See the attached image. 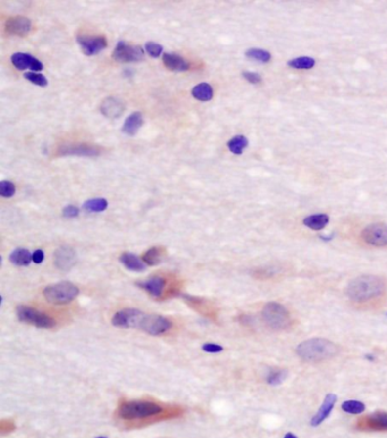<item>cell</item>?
I'll list each match as a JSON object with an SVG mask.
<instances>
[{
	"label": "cell",
	"mask_w": 387,
	"mask_h": 438,
	"mask_svg": "<svg viewBox=\"0 0 387 438\" xmlns=\"http://www.w3.org/2000/svg\"><path fill=\"white\" fill-rule=\"evenodd\" d=\"M112 324L118 328H139L153 336L162 335L172 328V322L159 314L144 313L137 309H124L113 317Z\"/></svg>",
	"instance_id": "1"
},
{
	"label": "cell",
	"mask_w": 387,
	"mask_h": 438,
	"mask_svg": "<svg viewBox=\"0 0 387 438\" xmlns=\"http://www.w3.org/2000/svg\"><path fill=\"white\" fill-rule=\"evenodd\" d=\"M385 290L383 280L374 275H362L347 284L346 295L354 302H366L378 298Z\"/></svg>",
	"instance_id": "2"
},
{
	"label": "cell",
	"mask_w": 387,
	"mask_h": 438,
	"mask_svg": "<svg viewBox=\"0 0 387 438\" xmlns=\"http://www.w3.org/2000/svg\"><path fill=\"white\" fill-rule=\"evenodd\" d=\"M339 347L326 339H311L302 342L297 347V354L306 362H321L334 358Z\"/></svg>",
	"instance_id": "3"
},
{
	"label": "cell",
	"mask_w": 387,
	"mask_h": 438,
	"mask_svg": "<svg viewBox=\"0 0 387 438\" xmlns=\"http://www.w3.org/2000/svg\"><path fill=\"white\" fill-rule=\"evenodd\" d=\"M163 412V408L159 404L150 401H129L122 403L118 408V414L126 420L133 419H143Z\"/></svg>",
	"instance_id": "4"
},
{
	"label": "cell",
	"mask_w": 387,
	"mask_h": 438,
	"mask_svg": "<svg viewBox=\"0 0 387 438\" xmlns=\"http://www.w3.org/2000/svg\"><path fill=\"white\" fill-rule=\"evenodd\" d=\"M262 319L268 327L274 330L286 329L292 324L289 311L277 302H269L263 307Z\"/></svg>",
	"instance_id": "5"
},
{
	"label": "cell",
	"mask_w": 387,
	"mask_h": 438,
	"mask_svg": "<svg viewBox=\"0 0 387 438\" xmlns=\"http://www.w3.org/2000/svg\"><path fill=\"white\" fill-rule=\"evenodd\" d=\"M43 295L48 302L52 305H67L79 295V289L74 284L61 282L47 286L43 290Z\"/></svg>",
	"instance_id": "6"
},
{
	"label": "cell",
	"mask_w": 387,
	"mask_h": 438,
	"mask_svg": "<svg viewBox=\"0 0 387 438\" xmlns=\"http://www.w3.org/2000/svg\"><path fill=\"white\" fill-rule=\"evenodd\" d=\"M18 320L25 324L33 325L39 328H52L56 325V321L48 314L42 313L40 311L34 310L31 307L18 306L16 308Z\"/></svg>",
	"instance_id": "7"
},
{
	"label": "cell",
	"mask_w": 387,
	"mask_h": 438,
	"mask_svg": "<svg viewBox=\"0 0 387 438\" xmlns=\"http://www.w3.org/2000/svg\"><path fill=\"white\" fill-rule=\"evenodd\" d=\"M143 57V49L140 45L126 44L124 41L118 42L113 52L114 60L120 63H136L142 60Z\"/></svg>",
	"instance_id": "8"
},
{
	"label": "cell",
	"mask_w": 387,
	"mask_h": 438,
	"mask_svg": "<svg viewBox=\"0 0 387 438\" xmlns=\"http://www.w3.org/2000/svg\"><path fill=\"white\" fill-rule=\"evenodd\" d=\"M76 41L81 47L84 55L95 56L107 48V40L103 36H94V34H79Z\"/></svg>",
	"instance_id": "9"
},
{
	"label": "cell",
	"mask_w": 387,
	"mask_h": 438,
	"mask_svg": "<svg viewBox=\"0 0 387 438\" xmlns=\"http://www.w3.org/2000/svg\"><path fill=\"white\" fill-rule=\"evenodd\" d=\"M363 241L375 247H385L387 245V225L373 224L367 226L361 234Z\"/></svg>",
	"instance_id": "10"
},
{
	"label": "cell",
	"mask_w": 387,
	"mask_h": 438,
	"mask_svg": "<svg viewBox=\"0 0 387 438\" xmlns=\"http://www.w3.org/2000/svg\"><path fill=\"white\" fill-rule=\"evenodd\" d=\"M58 155L64 157H95L100 155V150L98 147L87 143H65L58 148Z\"/></svg>",
	"instance_id": "11"
},
{
	"label": "cell",
	"mask_w": 387,
	"mask_h": 438,
	"mask_svg": "<svg viewBox=\"0 0 387 438\" xmlns=\"http://www.w3.org/2000/svg\"><path fill=\"white\" fill-rule=\"evenodd\" d=\"M11 63L17 70L24 71V70H31L33 72H40L43 70V65L40 60L34 58L33 56L29 55V53L24 52H16L11 56Z\"/></svg>",
	"instance_id": "12"
},
{
	"label": "cell",
	"mask_w": 387,
	"mask_h": 438,
	"mask_svg": "<svg viewBox=\"0 0 387 438\" xmlns=\"http://www.w3.org/2000/svg\"><path fill=\"white\" fill-rule=\"evenodd\" d=\"M53 261L59 270H70L76 261L75 251L71 247H60L53 255Z\"/></svg>",
	"instance_id": "13"
},
{
	"label": "cell",
	"mask_w": 387,
	"mask_h": 438,
	"mask_svg": "<svg viewBox=\"0 0 387 438\" xmlns=\"http://www.w3.org/2000/svg\"><path fill=\"white\" fill-rule=\"evenodd\" d=\"M31 28H32V23H31L29 18L23 16L10 17L6 21L5 25V30L7 33L20 37L26 36L31 31Z\"/></svg>",
	"instance_id": "14"
},
{
	"label": "cell",
	"mask_w": 387,
	"mask_h": 438,
	"mask_svg": "<svg viewBox=\"0 0 387 438\" xmlns=\"http://www.w3.org/2000/svg\"><path fill=\"white\" fill-rule=\"evenodd\" d=\"M124 102L121 99L115 97L106 98L100 106V111L102 115L105 117L109 118V120H116V118L121 117L122 114L124 113Z\"/></svg>",
	"instance_id": "15"
},
{
	"label": "cell",
	"mask_w": 387,
	"mask_h": 438,
	"mask_svg": "<svg viewBox=\"0 0 387 438\" xmlns=\"http://www.w3.org/2000/svg\"><path fill=\"white\" fill-rule=\"evenodd\" d=\"M336 401H337V396L335 394L331 393L326 395L323 404H321L319 410H318V412L311 419V422H310V424H311L312 427H318V426L323 424V422L326 420L333 411V409H334Z\"/></svg>",
	"instance_id": "16"
},
{
	"label": "cell",
	"mask_w": 387,
	"mask_h": 438,
	"mask_svg": "<svg viewBox=\"0 0 387 438\" xmlns=\"http://www.w3.org/2000/svg\"><path fill=\"white\" fill-rule=\"evenodd\" d=\"M360 429L387 430V412H376L360 421Z\"/></svg>",
	"instance_id": "17"
},
{
	"label": "cell",
	"mask_w": 387,
	"mask_h": 438,
	"mask_svg": "<svg viewBox=\"0 0 387 438\" xmlns=\"http://www.w3.org/2000/svg\"><path fill=\"white\" fill-rule=\"evenodd\" d=\"M136 285L141 287L142 290L147 291L152 297L159 298L162 297L165 285H166V280H165V278L160 277V276H151L150 278L137 283Z\"/></svg>",
	"instance_id": "18"
},
{
	"label": "cell",
	"mask_w": 387,
	"mask_h": 438,
	"mask_svg": "<svg viewBox=\"0 0 387 438\" xmlns=\"http://www.w3.org/2000/svg\"><path fill=\"white\" fill-rule=\"evenodd\" d=\"M163 63L168 70L174 72H185L190 68V63L177 53H164Z\"/></svg>",
	"instance_id": "19"
},
{
	"label": "cell",
	"mask_w": 387,
	"mask_h": 438,
	"mask_svg": "<svg viewBox=\"0 0 387 438\" xmlns=\"http://www.w3.org/2000/svg\"><path fill=\"white\" fill-rule=\"evenodd\" d=\"M142 125H143L142 114H141L140 111H135V113L131 114L128 118H126L124 125H123L122 128V131L123 133L126 134V135L133 136L139 132V130Z\"/></svg>",
	"instance_id": "20"
},
{
	"label": "cell",
	"mask_w": 387,
	"mask_h": 438,
	"mask_svg": "<svg viewBox=\"0 0 387 438\" xmlns=\"http://www.w3.org/2000/svg\"><path fill=\"white\" fill-rule=\"evenodd\" d=\"M121 263H123L126 269L132 271H143L145 269V263L143 260H141L139 257H136L135 255H133L131 252H124L121 256Z\"/></svg>",
	"instance_id": "21"
},
{
	"label": "cell",
	"mask_w": 387,
	"mask_h": 438,
	"mask_svg": "<svg viewBox=\"0 0 387 438\" xmlns=\"http://www.w3.org/2000/svg\"><path fill=\"white\" fill-rule=\"evenodd\" d=\"M9 260L11 263L15 264V266H20V267L29 266L31 261H32V253L24 248H17L10 253Z\"/></svg>",
	"instance_id": "22"
},
{
	"label": "cell",
	"mask_w": 387,
	"mask_h": 438,
	"mask_svg": "<svg viewBox=\"0 0 387 438\" xmlns=\"http://www.w3.org/2000/svg\"><path fill=\"white\" fill-rule=\"evenodd\" d=\"M329 221V217L326 214L311 215L303 219V225L313 230H321L326 227Z\"/></svg>",
	"instance_id": "23"
},
{
	"label": "cell",
	"mask_w": 387,
	"mask_h": 438,
	"mask_svg": "<svg viewBox=\"0 0 387 438\" xmlns=\"http://www.w3.org/2000/svg\"><path fill=\"white\" fill-rule=\"evenodd\" d=\"M191 93H192L193 98L199 100V101L206 102V101H209V100L213 99L214 90L209 83L204 82V83L198 84V86H195L192 89V92H191Z\"/></svg>",
	"instance_id": "24"
},
{
	"label": "cell",
	"mask_w": 387,
	"mask_h": 438,
	"mask_svg": "<svg viewBox=\"0 0 387 438\" xmlns=\"http://www.w3.org/2000/svg\"><path fill=\"white\" fill-rule=\"evenodd\" d=\"M164 252H165L164 248L153 247L151 249H149L148 251L144 253L143 257H142V260L144 261L145 264H149V266H155V264H158L160 261H162Z\"/></svg>",
	"instance_id": "25"
},
{
	"label": "cell",
	"mask_w": 387,
	"mask_h": 438,
	"mask_svg": "<svg viewBox=\"0 0 387 438\" xmlns=\"http://www.w3.org/2000/svg\"><path fill=\"white\" fill-rule=\"evenodd\" d=\"M107 208H108V201L103 198L90 199L83 203V209L89 213H102Z\"/></svg>",
	"instance_id": "26"
},
{
	"label": "cell",
	"mask_w": 387,
	"mask_h": 438,
	"mask_svg": "<svg viewBox=\"0 0 387 438\" xmlns=\"http://www.w3.org/2000/svg\"><path fill=\"white\" fill-rule=\"evenodd\" d=\"M183 298L191 307H192V308L197 309L199 312H201L202 314L209 313V316L212 314V311H210V305H209L208 301H206V300L201 299V298L190 297V295H183Z\"/></svg>",
	"instance_id": "27"
},
{
	"label": "cell",
	"mask_w": 387,
	"mask_h": 438,
	"mask_svg": "<svg viewBox=\"0 0 387 438\" xmlns=\"http://www.w3.org/2000/svg\"><path fill=\"white\" fill-rule=\"evenodd\" d=\"M249 142L248 139L244 135H236L232 137L231 140L227 142V147L229 151L234 155H242L244 149L248 147Z\"/></svg>",
	"instance_id": "28"
},
{
	"label": "cell",
	"mask_w": 387,
	"mask_h": 438,
	"mask_svg": "<svg viewBox=\"0 0 387 438\" xmlns=\"http://www.w3.org/2000/svg\"><path fill=\"white\" fill-rule=\"evenodd\" d=\"M316 60L311 58V57H299V58H294L289 60V65L290 67L296 68V70H310L315 66Z\"/></svg>",
	"instance_id": "29"
},
{
	"label": "cell",
	"mask_w": 387,
	"mask_h": 438,
	"mask_svg": "<svg viewBox=\"0 0 387 438\" xmlns=\"http://www.w3.org/2000/svg\"><path fill=\"white\" fill-rule=\"evenodd\" d=\"M245 56L250 59L260 61V63H268V61L271 59V55L269 52L259 48L248 49L247 51H245Z\"/></svg>",
	"instance_id": "30"
},
{
	"label": "cell",
	"mask_w": 387,
	"mask_h": 438,
	"mask_svg": "<svg viewBox=\"0 0 387 438\" xmlns=\"http://www.w3.org/2000/svg\"><path fill=\"white\" fill-rule=\"evenodd\" d=\"M342 410L346 413L360 414L366 410V405L359 401H345L342 404Z\"/></svg>",
	"instance_id": "31"
},
{
	"label": "cell",
	"mask_w": 387,
	"mask_h": 438,
	"mask_svg": "<svg viewBox=\"0 0 387 438\" xmlns=\"http://www.w3.org/2000/svg\"><path fill=\"white\" fill-rule=\"evenodd\" d=\"M286 371L285 370H274L270 371L269 375L267 376V383L271 386H277L279 384H282L286 378Z\"/></svg>",
	"instance_id": "32"
},
{
	"label": "cell",
	"mask_w": 387,
	"mask_h": 438,
	"mask_svg": "<svg viewBox=\"0 0 387 438\" xmlns=\"http://www.w3.org/2000/svg\"><path fill=\"white\" fill-rule=\"evenodd\" d=\"M24 78L28 81H30L31 83L36 84V86H39V87H47L48 86V80L45 79V76H43L42 74H39V73L28 72L24 74Z\"/></svg>",
	"instance_id": "33"
},
{
	"label": "cell",
	"mask_w": 387,
	"mask_h": 438,
	"mask_svg": "<svg viewBox=\"0 0 387 438\" xmlns=\"http://www.w3.org/2000/svg\"><path fill=\"white\" fill-rule=\"evenodd\" d=\"M16 192L15 184L9 182V180H1L0 182V195L3 198L13 197Z\"/></svg>",
	"instance_id": "34"
},
{
	"label": "cell",
	"mask_w": 387,
	"mask_h": 438,
	"mask_svg": "<svg viewBox=\"0 0 387 438\" xmlns=\"http://www.w3.org/2000/svg\"><path fill=\"white\" fill-rule=\"evenodd\" d=\"M144 49L147 53L152 58H158L159 56L163 55V47L156 42H147L144 45Z\"/></svg>",
	"instance_id": "35"
},
{
	"label": "cell",
	"mask_w": 387,
	"mask_h": 438,
	"mask_svg": "<svg viewBox=\"0 0 387 438\" xmlns=\"http://www.w3.org/2000/svg\"><path fill=\"white\" fill-rule=\"evenodd\" d=\"M202 350L206 353H212V354H216V353H220L223 351L224 348L220 344L217 343H205L202 345Z\"/></svg>",
	"instance_id": "36"
},
{
	"label": "cell",
	"mask_w": 387,
	"mask_h": 438,
	"mask_svg": "<svg viewBox=\"0 0 387 438\" xmlns=\"http://www.w3.org/2000/svg\"><path fill=\"white\" fill-rule=\"evenodd\" d=\"M242 75H243V78L247 80L248 82H250L251 84L261 83V81H262L260 74H258V73H255V72H243Z\"/></svg>",
	"instance_id": "37"
},
{
	"label": "cell",
	"mask_w": 387,
	"mask_h": 438,
	"mask_svg": "<svg viewBox=\"0 0 387 438\" xmlns=\"http://www.w3.org/2000/svg\"><path fill=\"white\" fill-rule=\"evenodd\" d=\"M79 214H80L79 208L76 206H73V205L66 206L63 209V216L66 217V218H75V217L79 216Z\"/></svg>",
	"instance_id": "38"
},
{
	"label": "cell",
	"mask_w": 387,
	"mask_h": 438,
	"mask_svg": "<svg viewBox=\"0 0 387 438\" xmlns=\"http://www.w3.org/2000/svg\"><path fill=\"white\" fill-rule=\"evenodd\" d=\"M43 259H44V252L42 251L41 249L36 250V251L32 253V261L34 263L40 264V263H42Z\"/></svg>",
	"instance_id": "39"
},
{
	"label": "cell",
	"mask_w": 387,
	"mask_h": 438,
	"mask_svg": "<svg viewBox=\"0 0 387 438\" xmlns=\"http://www.w3.org/2000/svg\"><path fill=\"white\" fill-rule=\"evenodd\" d=\"M284 438H298V437L294 435V434H292V433H287L286 435L284 436Z\"/></svg>",
	"instance_id": "40"
},
{
	"label": "cell",
	"mask_w": 387,
	"mask_h": 438,
	"mask_svg": "<svg viewBox=\"0 0 387 438\" xmlns=\"http://www.w3.org/2000/svg\"><path fill=\"white\" fill-rule=\"evenodd\" d=\"M97 438H107V437H105V436H99V437H97Z\"/></svg>",
	"instance_id": "41"
}]
</instances>
